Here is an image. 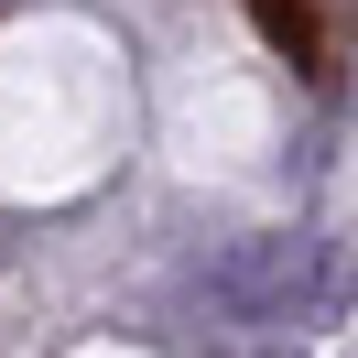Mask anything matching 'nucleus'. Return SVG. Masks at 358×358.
I'll return each instance as SVG.
<instances>
[{"mask_svg": "<svg viewBox=\"0 0 358 358\" xmlns=\"http://www.w3.org/2000/svg\"><path fill=\"white\" fill-rule=\"evenodd\" d=\"M250 22H261V33H271V44H282L304 76H326L336 33H326V11H315V0H250Z\"/></svg>", "mask_w": 358, "mask_h": 358, "instance_id": "f257e3e1", "label": "nucleus"}]
</instances>
